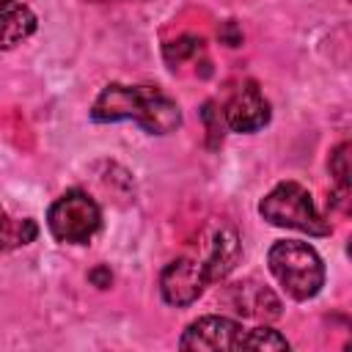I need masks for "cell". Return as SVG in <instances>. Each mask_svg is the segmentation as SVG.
I'll return each mask as SVG.
<instances>
[{
	"label": "cell",
	"mask_w": 352,
	"mask_h": 352,
	"mask_svg": "<svg viewBox=\"0 0 352 352\" xmlns=\"http://www.w3.org/2000/svg\"><path fill=\"white\" fill-rule=\"evenodd\" d=\"M91 118L99 124L110 121H135L148 135H168L182 124L179 104L162 94L157 85H121L110 82L96 96Z\"/></svg>",
	"instance_id": "1"
},
{
	"label": "cell",
	"mask_w": 352,
	"mask_h": 352,
	"mask_svg": "<svg viewBox=\"0 0 352 352\" xmlns=\"http://www.w3.org/2000/svg\"><path fill=\"white\" fill-rule=\"evenodd\" d=\"M270 272L294 300H311L324 286V264L319 253L300 239H280L267 253Z\"/></svg>",
	"instance_id": "2"
},
{
	"label": "cell",
	"mask_w": 352,
	"mask_h": 352,
	"mask_svg": "<svg viewBox=\"0 0 352 352\" xmlns=\"http://www.w3.org/2000/svg\"><path fill=\"white\" fill-rule=\"evenodd\" d=\"M258 212L267 223L280 226V228H297L311 236L330 234V223L316 212L311 192L297 182H280L278 187H272L261 198Z\"/></svg>",
	"instance_id": "3"
},
{
	"label": "cell",
	"mask_w": 352,
	"mask_h": 352,
	"mask_svg": "<svg viewBox=\"0 0 352 352\" xmlns=\"http://www.w3.org/2000/svg\"><path fill=\"white\" fill-rule=\"evenodd\" d=\"M50 234L66 245H85L102 226L96 201L82 190H66L47 212Z\"/></svg>",
	"instance_id": "4"
},
{
	"label": "cell",
	"mask_w": 352,
	"mask_h": 352,
	"mask_svg": "<svg viewBox=\"0 0 352 352\" xmlns=\"http://www.w3.org/2000/svg\"><path fill=\"white\" fill-rule=\"evenodd\" d=\"M206 286H209V275L204 264L190 256L170 261L160 275V294L168 305H176V308L195 302Z\"/></svg>",
	"instance_id": "5"
},
{
	"label": "cell",
	"mask_w": 352,
	"mask_h": 352,
	"mask_svg": "<svg viewBox=\"0 0 352 352\" xmlns=\"http://www.w3.org/2000/svg\"><path fill=\"white\" fill-rule=\"evenodd\" d=\"M245 327L228 316H201L179 338V349H242Z\"/></svg>",
	"instance_id": "6"
},
{
	"label": "cell",
	"mask_w": 352,
	"mask_h": 352,
	"mask_svg": "<svg viewBox=\"0 0 352 352\" xmlns=\"http://www.w3.org/2000/svg\"><path fill=\"white\" fill-rule=\"evenodd\" d=\"M201 248H204V256L198 258L209 275V283H217L223 280L236 264H239V256H242V248H239V236L231 226L226 223H212L204 236H201Z\"/></svg>",
	"instance_id": "7"
},
{
	"label": "cell",
	"mask_w": 352,
	"mask_h": 352,
	"mask_svg": "<svg viewBox=\"0 0 352 352\" xmlns=\"http://www.w3.org/2000/svg\"><path fill=\"white\" fill-rule=\"evenodd\" d=\"M226 124L234 132H256L270 121V104L261 96V91L256 88V82L242 85L231 102L226 104Z\"/></svg>",
	"instance_id": "8"
},
{
	"label": "cell",
	"mask_w": 352,
	"mask_h": 352,
	"mask_svg": "<svg viewBox=\"0 0 352 352\" xmlns=\"http://www.w3.org/2000/svg\"><path fill=\"white\" fill-rule=\"evenodd\" d=\"M228 302L242 316H253V319L280 316V300L272 294L270 286L256 283V280H242V283L228 286Z\"/></svg>",
	"instance_id": "9"
},
{
	"label": "cell",
	"mask_w": 352,
	"mask_h": 352,
	"mask_svg": "<svg viewBox=\"0 0 352 352\" xmlns=\"http://www.w3.org/2000/svg\"><path fill=\"white\" fill-rule=\"evenodd\" d=\"M36 30V14L28 6H14L0 16V50H14Z\"/></svg>",
	"instance_id": "10"
},
{
	"label": "cell",
	"mask_w": 352,
	"mask_h": 352,
	"mask_svg": "<svg viewBox=\"0 0 352 352\" xmlns=\"http://www.w3.org/2000/svg\"><path fill=\"white\" fill-rule=\"evenodd\" d=\"M38 234V226L33 217H11L3 204H0V250H14V248H25L36 239Z\"/></svg>",
	"instance_id": "11"
},
{
	"label": "cell",
	"mask_w": 352,
	"mask_h": 352,
	"mask_svg": "<svg viewBox=\"0 0 352 352\" xmlns=\"http://www.w3.org/2000/svg\"><path fill=\"white\" fill-rule=\"evenodd\" d=\"M242 349H289V341L272 327H256V330H245Z\"/></svg>",
	"instance_id": "12"
},
{
	"label": "cell",
	"mask_w": 352,
	"mask_h": 352,
	"mask_svg": "<svg viewBox=\"0 0 352 352\" xmlns=\"http://www.w3.org/2000/svg\"><path fill=\"white\" fill-rule=\"evenodd\" d=\"M201 38L198 36H179L176 41H168L165 47H162V55H165V63L168 66H179L182 60H187V58H192L198 50H201Z\"/></svg>",
	"instance_id": "13"
},
{
	"label": "cell",
	"mask_w": 352,
	"mask_h": 352,
	"mask_svg": "<svg viewBox=\"0 0 352 352\" xmlns=\"http://www.w3.org/2000/svg\"><path fill=\"white\" fill-rule=\"evenodd\" d=\"M349 151H352V146L344 140V143H338V146L330 151V160H327L330 176L336 179V184H338L341 190L349 187Z\"/></svg>",
	"instance_id": "14"
},
{
	"label": "cell",
	"mask_w": 352,
	"mask_h": 352,
	"mask_svg": "<svg viewBox=\"0 0 352 352\" xmlns=\"http://www.w3.org/2000/svg\"><path fill=\"white\" fill-rule=\"evenodd\" d=\"M220 41L228 44V47H239V44H242V30L236 28L234 19H228V22L220 25Z\"/></svg>",
	"instance_id": "15"
},
{
	"label": "cell",
	"mask_w": 352,
	"mask_h": 352,
	"mask_svg": "<svg viewBox=\"0 0 352 352\" xmlns=\"http://www.w3.org/2000/svg\"><path fill=\"white\" fill-rule=\"evenodd\" d=\"M88 280H91L94 286H99V289H107V286L113 283V272H110V267L99 264V267H94V270L88 272Z\"/></svg>",
	"instance_id": "16"
},
{
	"label": "cell",
	"mask_w": 352,
	"mask_h": 352,
	"mask_svg": "<svg viewBox=\"0 0 352 352\" xmlns=\"http://www.w3.org/2000/svg\"><path fill=\"white\" fill-rule=\"evenodd\" d=\"M14 8V0H0V16L6 14V11H11Z\"/></svg>",
	"instance_id": "17"
},
{
	"label": "cell",
	"mask_w": 352,
	"mask_h": 352,
	"mask_svg": "<svg viewBox=\"0 0 352 352\" xmlns=\"http://www.w3.org/2000/svg\"><path fill=\"white\" fill-rule=\"evenodd\" d=\"M96 3H102V0H96Z\"/></svg>",
	"instance_id": "18"
}]
</instances>
